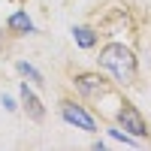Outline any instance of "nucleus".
<instances>
[{
	"mask_svg": "<svg viewBox=\"0 0 151 151\" xmlns=\"http://www.w3.org/2000/svg\"><path fill=\"white\" fill-rule=\"evenodd\" d=\"M97 64L103 67L112 76V82L121 85V88H130V85H136V79H139V60H136V52L130 45L118 42V40H112V42H106L103 48H100Z\"/></svg>",
	"mask_w": 151,
	"mask_h": 151,
	"instance_id": "nucleus-1",
	"label": "nucleus"
},
{
	"mask_svg": "<svg viewBox=\"0 0 151 151\" xmlns=\"http://www.w3.org/2000/svg\"><path fill=\"white\" fill-rule=\"evenodd\" d=\"M112 82L109 76H103L100 70H85V73H76L73 76V88L76 94H79L82 100H88V103H97V100H103L112 94Z\"/></svg>",
	"mask_w": 151,
	"mask_h": 151,
	"instance_id": "nucleus-2",
	"label": "nucleus"
},
{
	"mask_svg": "<svg viewBox=\"0 0 151 151\" xmlns=\"http://www.w3.org/2000/svg\"><path fill=\"white\" fill-rule=\"evenodd\" d=\"M58 112H60V118H64L70 127L85 130V133H97V118L88 112V106L82 103V100H70V97H64V100L58 103Z\"/></svg>",
	"mask_w": 151,
	"mask_h": 151,
	"instance_id": "nucleus-3",
	"label": "nucleus"
},
{
	"mask_svg": "<svg viewBox=\"0 0 151 151\" xmlns=\"http://www.w3.org/2000/svg\"><path fill=\"white\" fill-rule=\"evenodd\" d=\"M115 121H118V127H124L130 136H136V139H148L151 130H148V121L142 118V112L136 109L130 100H121L118 103V112H115Z\"/></svg>",
	"mask_w": 151,
	"mask_h": 151,
	"instance_id": "nucleus-4",
	"label": "nucleus"
},
{
	"mask_svg": "<svg viewBox=\"0 0 151 151\" xmlns=\"http://www.w3.org/2000/svg\"><path fill=\"white\" fill-rule=\"evenodd\" d=\"M103 36H118V33H133V21H130V12L127 9H112L109 15L100 21V27Z\"/></svg>",
	"mask_w": 151,
	"mask_h": 151,
	"instance_id": "nucleus-5",
	"label": "nucleus"
},
{
	"mask_svg": "<svg viewBox=\"0 0 151 151\" xmlns=\"http://www.w3.org/2000/svg\"><path fill=\"white\" fill-rule=\"evenodd\" d=\"M18 94H21V106H24V112H27V118L30 121H45V106H42V100L33 94V88H30V82H21L18 85Z\"/></svg>",
	"mask_w": 151,
	"mask_h": 151,
	"instance_id": "nucleus-6",
	"label": "nucleus"
},
{
	"mask_svg": "<svg viewBox=\"0 0 151 151\" xmlns=\"http://www.w3.org/2000/svg\"><path fill=\"white\" fill-rule=\"evenodd\" d=\"M73 42L82 48V52H91V48H97L100 42V30L91 27V24H76L73 27Z\"/></svg>",
	"mask_w": 151,
	"mask_h": 151,
	"instance_id": "nucleus-7",
	"label": "nucleus"
},
{
	"mask_svg": "<svg viewBox=\"0 0 151 151\" xmlns=\"http://www.w3.org/2000/svg\"><path fill=\"white\" fill-rule=\"evenodd\" d=\"M6 30L15 33V36H27V33H36V24L30 21V15H27L24 9H15V12L6 18Z\"/></svg>",
	"mask_w": 151,
	"mask_h": 151,
	"instance_id": "nucleus-8",
	"label": "nucleus"
},
{
	"mask_svg": "<svg viewBox=\"0 0 151 151\" xmlns=\"http://www.w3.org/2000/svg\"><path fill=\"white\" fill-rule=\"evenodd\" d=\"M15 70H18V73L24 76V79H30V85H33V88H42V85H45L42 73L36 70L33 64H27V60H18V64H15Z\"/></svg>",
	"mask_w": 151,
	"mask_h": 151,
	"instance_id": "nucleus-9",
	"label": "nucleus"
},
{
	"mask_svg": "<svg viewBox=\"0 0 151 151\" xmlns=\"http://www.w3.org/2000/svg\"><path fill=\"white\" fill-rule=\"evenodd\" d=\"M3 106H6V112H15V109H18V103H15L9 94H3Z\"/></svg>",
	"mask_w": 151,
	"mask_h": 151,
	"instance_id": "nucleus-10",
	"label": "nucleus"
}]
</instances>
